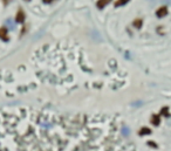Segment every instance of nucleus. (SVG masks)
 <instances>
[{
	"instance_id": "nucleus-1",
	"label": "nucleus",
	"mask_w": 171,
	"mask_h": 151,
	"mask_svg": "<svg viewBox=\"0 0 171 151\" xmlns=\"http://www.w3.org/2000/svg\"><path fill=\"white\" fill-rule=\"evenodd\" d=\"M166 14H168V7H166V6H162V7H159V8L156 11V15L158 18H163V17H165Z\"/></svg>"
},
{
	"instance_id": "nucleus-2",
	"label": "nucleus",
	"mask_w": 171,
	"mask_h": 151,
	"mask_svg": "<svg viewBox=\"0 0 171 151\" xmlns=\"http://www.w3.org/2000/svg\"><path fill=\"white\" fill-rule=\"evenodd\" d=\"M109 2H112V0H97L96 6H97V8L102 10V8H104V7H106L108 4H109Z\"/></svg>"
},
{
	"instance_id": "nucleus-3",
	"label": "nucleus",
	"mask_w": 171,
	"mask_h": 151,
	"mask_svg": "<svg viewBox=\"0 0 171 151\" xmlns=\"http://www.w3.org/2000/svg\"><path fill=\"white\" fill-rule=\"evenodd\" d=\"M7 29L6 28H0V38L4 41H8V35H7Z\"/></svg>"
},
{
	"instance_id": "nucleus-4",
	"label": "nucleus",
	"mask_w": 171,
	"mask_h": 151,
	"mask_svg": "<svg viewBox=\"0 0 171 151\" xmlns=\"http://www.w3.org/2000/svg\"><path fill=\"white\" fill-rule=\"evenodd\" d=\"M24 21H25V13L22 12V11H19L18 14H17V22L22 24Z\"/></svg>"
},
{
	"instance_id": "nucleus-5",
	"label": "nucleus",
	"mask_w": 171,
	"mask_h": 151,
	"mask_svg": "<svg viewBox=\"0 0 171 151\" xmlns=\"http://www.w3.org/2000/svg\"><path fill=\"white\" fill-rule=\"evenodd\" d=\"M129 1H130V0H117V1L115 2V6H116V7H121V6L128 4Z\"/></svg>"
},
{
	"instance_id": "nucleus-6",
	"label": "nucleus",
	"mask_w": 171,
	"mask_h": 151,
	"mask_svg": "<svg viewBox=\"0 0 171 151\" xmlns=\"http://www.w3.org/2000/svg\"><path fill=\"white\" fill-rule=\"evenodd\" d=\"M141 25H142V20H136V21L134 22V26L137 27V28H140V27H141Z\"/></svg>"
},
{
	"instance_id": "nucleus-7",
	"label": "nucleus",
	"mask_w": 171,
	"mask_h": 151,
	"mask_svg": "<svg viewBox=\"0 0 171 151\" xmlns=\"http://www.w3.org/2000/svg\"><path fill=\"white\" fill-rule=\"evenodd\" d=\"M45 4H50V2H53L54 0H42Z\"/></svg>"
},
{
	"instance_id": "nucleus-8",
	"label": "nucleus",
	"mask_w": 171,
	"mask_h": 151,
	"mask_svg": "<svg viewBox=\"0 0 171 151\" xmlns=\"http://www.w3.org/2000/svg\"><path fill=\"white\" fill-rule=\"evenodd\" d=\"M26 1H30V0H26Z\"/></svg>"
}]
</instances>
